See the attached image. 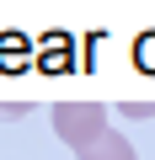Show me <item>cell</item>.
I'll use <instances>...</instances> for the list:
<instances>
[{
  "instance_id": "cell-2",
  "label": "cell",
  "mask_w": 155,
  "mask_h": 160,
  "mask_svg": "<svg viewBox=\"0 0 155 160\" xmlns=\"http://www.w3.org/2000/svg\"><path fill=\"white\" fill-rule=\"evenodd\" d=\"M75 155H80V160H139V149H134L123 133H112V128H107L102 139H91L86 149H75Z\"/></svg>"
},
{
  "instance_id": "cell-3",
  "label": "cell",
  "mask_w": 155,
  "mask_h": 160,
  "mask_svg": "<svg viewBox=\"0 0 155 160\" xmlns=\"http://www.w3.org/2000/svg\"><path fill=\"white\" fill-rule=\"evenodd\" d=\"M139 53H144V69H155V38H144V43H139Z\"/></svg>"
},
{
  "instance_id": "cell-1",
  "label": "cell",
  "mask_w": 155,
  "mask_h": 160,
  "mask_svg": "<svg viewBox=\"0 0 155 160\" xmlns=\"http://www.w3.org/2000/svg\"><path fill=\"white\" fill-rule=\"evenodd\" d=\"M54 133H59L70 149H86L91 139L107 133V107H102V102H59V107H54Z\"/></svg>"
}]
</instances>
